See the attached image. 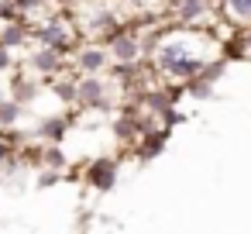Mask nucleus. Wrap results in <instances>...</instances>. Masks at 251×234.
<instances>
[{
    "mask_svg": "<svg viewBox=\"0 0 251 234\" xmlns=\"http://www.w3.org/2000/svg\"><path fill=\"white\" fill-rule=\"evenodd\" d=\"M148 38L145 62L162 83H189L200 79L203 69L224 55V38L203 28H182V25H165L155 28Z\"/></svg>",
    "mask_w": 251,
    "mask_h": 234,
    "instance_id": "1",
    "label": "nucleus"
},
{
    "mask_svg": "<svg viewBox=\"0 0 251 234\" xmlns=\"http://www.w3.org/2000/svg\"><path fill=\"white\" fill-rule=\"evenodd\" d=\"M28 28H31V42H35V45L55 49V52H62V55H73L76 45L83 42V38H79V28H76V21H73V14H62V11H55V14H49V18H42V21L28 25Z\"/></svg>",
    "mask_w": 251,
    "mask_h": 234,
    "instance_id": "2",
    "label": "nucleus"
},
{
    "mask_svg": "<svg viewBox=\"0 0 251 234\" xmlns=\"http://www.w3.org/2000/svg\"><path fill=\"white\" fill-rule=\"evenodd\" d=\"M103 45H107L114 66H141L145 62V52H148V38L134 25H121Z\"/></svg>",
    "mask_w": 251,
    "mask_h": 234,
    "instance_id": "3",
    "label": "nucleus"
},
{
    "mask_svg": "<svg viewBox=\"0 0 251 234\" xmlns=\"http://www.w3.org/2000/svg\"><path fill=\"white\" fill-rule=\"evenodd\" d=\"M110 66L114 62H110V52L103 42H79L76 52L69 55V69L76 76H103V73H110Z\"/></svg>",
    "mask_w": 251,
    "mask_h": 234,
    "instance_id": "4",
    "label": "nucleus"
},
{
    "mask_svg": "<svg viewBox=\"0 0 251 234\" xmlns=\"http://www.w3.org/2000/svg\"><path fill=\"white\" fill-rule=\"evenodd\" d=\"M110 90H114V83H107L103 76H76V107L107 110L110 107Z\"/></svg>",
    "mask_w": 251,
    "mask_h": 234,
    "instance_id": "5",
    "label": "nucleus"
},
{
    "mask_svg": "<svg viewBox=\"0 0 251 234\" xmlns=\"http://www.w3.org/2000/svg\"><path fill=\"white\" fill-rule=\"evenodd\" d=\"M66 69H69V55H62V52H55V49L35 45L31 55H28V73L38 76V79H45V83H52V79L62 76Z\"/></svg>",
    "mask_w": 251,
    "mask_h": 234,
    "instance_id": "6",
    "label": "nucleus"
},
{
    "mask_svg": "<svg viewBox=\"0 0 251 234\" xmlns=\"http://www.w3.org/2000/svg\"><path fill=\"white\" fill-rule=\"evenodd\" d=\"M117 172H121L117 158H93V162H90V169H86V182H90L93 189L107 193V189H114Z\"/></svg>",
    "mask_w": 251,
    "mask_h": 234,
    "instance_id": "7",
    "label": "nucleus"
},
{
    "mask_svg": "<svg viewBox=\"0 0 251 234\" xmlns=\"http://www.w3.org/2000/svg\"><path fill=\"white\" fill-rule=\"evenodd\" d=\"M217 14L227 28L241 31L251 25V0H217Z\"/></svg>",
    "mask_w": 251,
    "mask_h": 234,
    "instance_id": "8",
    "label": "nucleus"
},
{
    "mask_svg": "<svg viewBox=\"0 0 251 234\" xmlns=\"http://www.w3.org/2000/svg\"><path fill=\"white\" fill-rule=\"evenodd\" d=\"M0 45L4 49H11V52H18V49H28L31 45V28H28V21H7V25H0Z\"/></svg>",
    "mask_w": 251,
    "mask_h": 234,
    "instance_id": "9",
    "label": "nucleus"
},
{
    "mask_svg": "<svg viewBox=\"0 0 251 234\" xmlns=\"http://www.w3.org/2000/svg\"><path fill=\"white\" fill-rule=\"evenodd\" d=\"M165 141H169V128H151V131H145V138L134 145V152H138V158H141V162H148V158L162 155Z\"/></svg>",
    "mask_w": 251,
    "mask_h": 234,
    "instance_id": "10",
    "label": "nucleus"
},
{
    "mask_svg": "<svg viewBox=\"0 0 251 234\" xmlns=\"http://www.w3.org/2000/svg\"><path fill=\"white\" fill-rule=\"evenodd\" d=\"M69 124H73V121H69L66 114H52V117H45V121L38 124V138L49 141V145H59V141H66Z\"/></svg>",
    "mask_w": 251,
    "mask_h": 234,
    "instance_id": "11",
    "label": "nucleus"
},
{
    "mask_svg": "<svg viewBox=\"0 0 251 234\" xmlns=\"http://www.w3.org/2000/svg\"><path fill=\"white\" fill-rule=\"evenodd\" d=\"M38 93H42L38 79H31V76H18V79H14V90H11V100H18V104L25 107V104H31Z\"/></svg>",
    "mask_w": 251,
    "mask_h": 234,
    "instance_id": "12",
    "label": "nucleus"
},
{
    "mask_svg": "<svg viewBox=\"0 0 251 234\" xmlns=\"http://www.w3.org/2000/svg\"><path fill=\"white\" fill-rule=\"evenodd\" d=\"M21 114H25V107H21L18 100L0 97V128H14V124L21 121Z\"/></svg>",
    "mask_w": 251,
    "mask_h": 234,
    "instance_id": "13",
    "label": "nucleus"
},
{
    "mask_svg": "<svg viewBox=\"0 0 251 234\" xmlns=\"http://www.w3.org/2000/svg\"><path fill=\"white\" fill-rule=\"evenodd\" d=\"M224 55H227V59H230V55H244V59H251V25L237 31L234 45H230V42L224 45Z\"/></svg>",
    "mask_w": 251,
    "mask_h": 234,
    "instance_id": "14",
    "label": "nucleus"
},
{
    "mask_svg": "<svg viewBox=\"0 0 251 234\" xmlns=\"http://www.w3.org/2000/svg\"><path fill=\"white\" fill-rule=\"evenodd\" d=\"M7 21H18V7H14V0H0V25H7Z\"/></svg>",
    "mask_w": 251,
    "mask_h": 234,
    "instance_id": "15",
    "label": "nucleus"
},
{
    "mask_svg": "<svg viewBox=\"0 0 251 234\" xmlns=\"http://www.w3.org/2000/svg\"><path fill=\"white\" fill-rule=\"evenodd\" d=\"M14 66H18V62H14V52L0 45V73H11Z\"/></svg>",
    "mask_w": 251,
    "mask_h": 234,
    "instance_id": "16",
    "label": "nucleus"
},
{
    "mask_svg": "<svg viewBox=\"0 0 251 234\" xmlns=\"http://www.w3.org/2000/svg\"><path fill=\"white\" fill-rule=\"evenodd\" d=\"M55 179H59V176H55V172H45V176H42V179H38V182H42V186H52V182H55Z\"/></svg>",
    "mask_w": 251,
    "mask_h": 234,
    "instance_id": "17",
    "label": "nucleus"
},
{
    "mask_svg": "<svg viewBox=\"0 0 251 234\" xmlns=\"http://www.w3.org/2000/svg\"><path fill=\"white\" fill-rule=\"evenodd\" d=\"M124 4H134V7H145V4H148V0H124Z\"/></svg>",
    "mask_w": 251,
    "mask_h": 234,
    "instance_id": "18",
    "label": "nucleus"
}]
</instances>
